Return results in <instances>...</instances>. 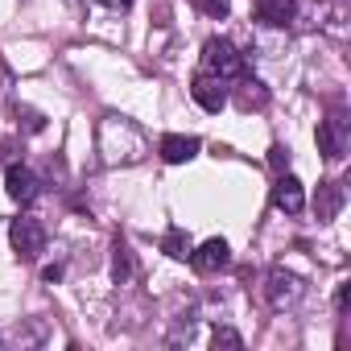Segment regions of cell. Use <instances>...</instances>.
<instances>
[{
	"mask_svg": "<svg viewBox=\"0 0 351 351\" xmlns=\"http://www.w3.org/2000/svg\"><path fill=\"white\" fill-rule=\"evenodd\" d=\"M99 149H104V157L116 165V161H141L145 157V132L132 124V120H124V116H108L104 120V128H99Z\"/></svg>",
	"mask_w": 351,
	"mask_h": 351,
	"instance_id": "1",
	"label": "cell"
},
{
	"mask_svg": "<svg viewBox=\"0 0 351 351\" xmlns=\"http://www.w3.org/2000/svg\"><path fill=\"white\" fill-rule=\"evenodd\" d=\"M203 71L215 75L219 83H228V79H244L248 75V62H244V54L228 38H207L203 42Z\"/></svg>",
	"mask_w": 351,
	"mask_h": 351,
	"instance_id": "2",
	"label": "cell"
},
{
	"mask_svg": "<svg viewBox=\"0 0 351 351\" xmlns=\"http://www.w3.org/2000/svg\"><path fill=\"white\" fill-rule=\"evenodd\" d=\"M302 298H306V281H302L298 273L273 269V273L265 277V302H269L273 310H293Z\"/></svg>",
	"mask_w": 351,
	"mask_h": 351,
	"instance_id": "3",
	"label": "cell"
},
{
	"mask_svg": "<svg viewBox=\"0 0 351 351\" xmlns=\"http://www.w3.org/2000/svg\"><path fill=\"white\" fill-rule=\"evenodd\" d=\"M9 240H13V252H17L21 261H38V256L46 252V228H42L34 215H21V219H13V228H9Z\"/></svg>",
	"mask_w": 351,
	"mask_h": 351,
	"instance_id": "4",
	"label": "cell"
},
{
	"mask_svg": "<svg viewBox=\"0 0 351 351\" xmlns=\"http://www.w3.org/2000/svg\"><path fill=\"white\" fill-rule=\"evenodd\" d=\"M5 191H9V199H13V203L34 207V203H38V195H42V178H38L29 165H9V173H5Z\"/></svg>",
	"mask_w": 351,
	"mask_h": 351,
	"instance_id": "5",
	"label": "cell"
},
{
	"mask_svg": "<svg viewBox=\"0 0 351 351\" xmlns=\"http://www.w3.org/2000/svg\"><path fill=\"white\" fill-rule=\"evenodd\" d=\"M314 141H318V153H322L326 161H339V157L347 153V120H343V116H326V120L318 124Z\"/></svg>",
	"mask_w": 351,
	"mask_h": 351,
	"instance_id": "6",
	"label": "cell"
},
{
	"mask_svg": "<svg viewBox=\"0 0 351 351\" xmlns=\"http://www.w3.org/2000/svg\"><path fill=\"white\" fill-rule=\"evenodd\" d=\"M191 265H195V273H219V269H228V265H232V248H228V240L215 236V240L191 248Z\"/></svg>",
	"mask_w": 351,
	"mask_h": 351,
	"instance_id": "7",
	"label": "cell"
},
{
	"mask_svg": "<svg viewBox=\"0 0 351 351\" xmlns=\"http://www.w3.org/2000/svg\"><path fill=\"white\" fill-rule=\"evenodd\" d=\"M191 95H195V104H199L203 112H219V108L228 104V87H223L215 75H207V71H199V75L191 79Z\"/></svg>",
	"mask_w": 351,
	"mask_h": 351,
	"instance_id": "8",
	"label": "cell"
},
{
	"mask_svg": "<svg viewBox=\"0 0 351 351\" xmlns=\"http://www.w3.org/2000/svg\"><path fill=\"white\" fill-rule=\"evenodd\" d=\"M273 207L285 211V215H302L306 211V191H302V182L293 178V173H281V178L273 182Z\"/></svg>",
	"mask_w": 351,
	"mask_h": 351,
	"instance_id": "9",
	"label": "cell"
},
{
	"mask_svg": "<svg viewBox=\"0 0 351 351\" xmlns=\"http://www.w3.org/2000/svg\"><path fill=\"white\" fill-rule=\"evenodd\" d=\"M157 153H161V161H169V165H186L195 153H199V136H182V132H165L161 141H157Z\"/></svg>",
	"mask_w": 351,
	"mask_h": 351,
	"instance_id": "10",
	"label": "cell"
},
{
	"mask_svg": "<svg viewBox=\"0 0 351 351\" xmlns=\"http://www.w3.org/2000/svg\"><path fill=\"white\" fill-rule=\"evenodd\" d=\"M343 203H347V195H343L339 182H318V195H314V219H318V223H330V219L343 211Z\"/></svg>",
	"mask_w": 351,
	"mask_h": 351,
	"instance_id": "11",
	"label": "cell"
},
{
	"mask_svg": "<svg viewBox=\"0 0 351 351\" xmlns=\"http://www.w3.org/2000/svg\"><path fill=\"white\" fill-rule=\"evenodd\" d=\"M293 17H298V5H293V0H256V21H261V25L281 29V25H289Z\"/></svg>",
	"mask_w": 351,
	"mask_h": 351,
	"instance_id": "12",
	"label": "cell"
},
{
	"mask_svg": "<svg viewBox=\"0 0 351 351\" xmlns=\"http://www.w3.org/2000/svg\"><path fill=\"white\" fill-rule=\"evenodd\" d=\"M112 281H116V285H128V281H132V248H128L124 240L112 244Z\"/></svg>",
	"mask_w": 351,
	"mask_h": 351,
	"instance_id": "13",
	"label": "cell"
},
{
	"mask_svg": "<svg viewBox=\"0 0 351 351\" xmlns=\"http://www.w3.org/2000/svg\"><path fill=\"white\" fill-rule=\"evenodd\" d=\"M161 252L173 256V261H186V256H191V236H186L182 228H169V232L161 236Z\"/></svg>",
	"mask_w": 351,
	"mask_h": 351,
	"instance_id": "14",
	"label": "cell"
},
{
	"mask_svg": "<svg viewBox=\"0 0 351 351\" xmlns=\"http://www.w3.org/2000/svg\"><path fill=\"white\" fill-rule=\"evenodd\" d=\"M13 116H17V128H21V132H42V128H46V116H42L38 108L17 104V108H13Z\"/></svg>",
	"mask_w": 351,
	"mask_h": 351,
	"instance_id": "15",
	"label": "cell"
},
{
	"mask_svg": "<svg viewBox=\"0 0 351 351\" xmlns=\"http://www.w3.org/2000/svg\"><path fill=\"white\" fill-rule=\"evenodd\" d=\"M211 347L219 351V347H228V351H240L244 347V335L240 330H232V326H215V335H211Z\"/></svg>",
	"mask_w": 351,
	"mask_h": 351,
	"instance_id": "16",
	"label": "cell"
},
{
	"mask_svg": "<svg viewBox=\"0 0 351 351\" xmlns=\"http://www.w3.org/2000/svg\"><path fill=\"white\" fill-rule=\"evenodd\" d=\"M195 9L207 13V17H215V21H223L232 13V0H195Z\"/></svg>",
	"mask_w": 351,
	"mask_h": 351,
	"instance_id": "17",
	"label": "cell"
},
{
	"mask_svg": "<svg viewBox=\"0 0 351 351\" xmlns=\"http://www.w3.org/2000/svg\"><path fill=\"white\" fill-rule=\"evenodd\" d=\"M269 165H273L277 173H285V165H289V149H285V145H273V149H269Z\"/></svg>",
	"mask_w": 351,
	"mask_h": 351,
	"instance_id": "18",
	"label": "cell"
},
{
	"mask_svg": "<svg viewBox=\"0 0 351 351\" xmlns=\"http://www.w3.org/2000/svg\"><path fill=\"white\" fill-rule=\"evenodd\" d=\"M9 95H13V75L9 66H0V104H9Z\"/></svg>",
	"mask_w": 351,
	"mask_h": 351,
	"instance_id": "19",
	"label": "cell"
},
{
	"mask_svg": "<svg viewBox=\"0 0 351 351\" xmlns=\"http://www.w3.org/2000/svg\"><path fill=\"white\" fill-rule=\"evenodd\" d=\"M347 298H351V285H339V293H335V310H339V314L347 310Z\"/></svg>",
	"mask_w": 351,
	"mask_h": 351,
	"instance_id": "20",
	"label": "cell"
},
{
	"mask_svg": "<svg viewBox=\"0 0 351 351\" xmlns=\"http://www.w3.org/2000/svg\"><path fill=\"white\" fill-rule=\"evenodd\" d=\"M58 277H62V265H50V269H46V273H42V281H50V285H54V281H58Z\"/></svg>",
	"mask_w": 351,
	"mask_h": 351,
	"instance_id": "21",
	"label": "cell"
},
{
	"mask_svg": "<svg viewBox=\"0 0 351 351\" xmlns=\"http://www.w3.org/2000/svg\"><path fill=\"white\" fill-rule=\"evenodd\" d=\"M99 5H108V9H128L132 0H99Z\"/></svg>",
	"mask_w": 351,
	"mask_h": 351,
	"instance_id": "22",
	"label": "cell"
}]
</instances>
